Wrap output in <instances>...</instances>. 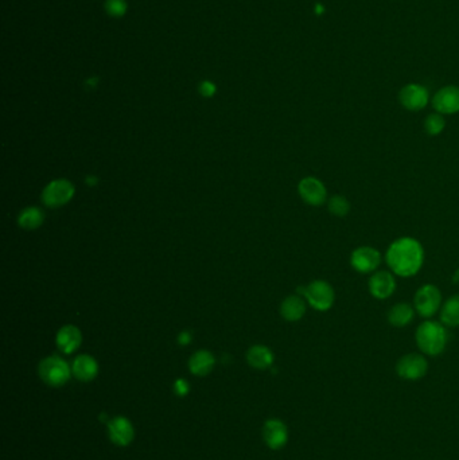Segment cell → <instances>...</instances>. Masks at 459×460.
Instances as JSON below:
<instances>
[{
	"mask_svg": "<svg viewBox=\"0 0 459 460\" xmlns=\"http://www.w3.org/2000/svg\"><path fill=\"white\" fill-rule=\"evenodd\" d=\"M72 373L77 380L82 383L93 381L99 374V363L93 356L81 354L74 359Z\"/></svg>",
	"mask_w": 459,
	"mask_h": 460,
	"instance_id": "cell-15",
	"label": "cell"
},
{
	"mask_svg": "<svg viewBox=\"0 0 459 460\" xmlns=\"http://www.w3.org/2000/svg\"><path fill=\"white\" fill-rule=\"evenodd\" d=\"M453 282H459V269H457V271L454 272V276H453Z\"/></svg>",
	"mask_w": 459,
	"mask_h": 460,
	"instance_id": "cell-29",
	"label": "cell"
},
{
	"mask_svg": "<svg viewBox=\"0 0 459 460\" xmlns=\"http://www.w3.org/2000/svg\"><path fill=\"white\" fill-rule=\"evenodd\" d=\"M38 373L46 385L61 387L72 377V368L61 356H50L39 363Z\"/></svg>",
	"mask_w": 459,
	"mask_h": 460,
	"instance_id": "cell-3",
	"label": "cell"
},
{
	"mask_svg": "<svg viewBox=\"0 0 459 460\" xmlns=\"http://www.w3.org/2000/svg\"><path fill=\"white\" fill-rule=\"evenodd\" d=\"M424 248L414 237L395 240L386 249L385 261L391 272L400 278H412L419 273L424 263Z\"/></svg>",
	"mask_w": 459,
	"mask_h": 460,
	"instance_id": "cell-1",
	"label": "cell"
},
{
	"mask_svg": "<svg viewBox=\"0 0 459 460\" xmlns=\"http://www.w3.org/2000/svg\"><path fill=\"white\" fill-rule=\"evenodd\" d=\"M442 294L441 290L434 284L422 285L414 297L415 311L422 318L431 319L442 307Z\"/></svg>",
	"mask_w": 459,
	"mask_h": 460,
	"instance_id": "cell-5",
	"label": "cell"
},
{
	"mask_svg": "<svg viewBox=\"0 0 459 460\" xmlns=\"http://www.w3.org/2000/svg\"><path fill=\"white\" fill-rule=\"evenodd\" d=\"M429 371V362L426 356L417 353H410L401 356L396 365V373L405 381L422 380Z\"/></svg>",
	"mask_w": 459,
	"mask_h": 460,
	"instance_id": "cell-6",
	"label": "cell"
},
{
	"mask_svg": "<svg viewBox=\"0 0 459 460\" xmlns=\"http://www.w3.org/2000/svg\"><path fill=\"white\" fill-rule=\"evenodd\" d=\"M216 365V359L210 352L200 350L195 354H192L189 361V369L194 375L205 377L210 371H213Z\"/></svg>",
	"mask_w": 459,
	"mask_h": 460,
	"instance_id": "cell-19",
	"label": "cell"
},
{
	"mask_svg": "<svg viewBox=\"0 0 459 460\" xmlns=\"http://www.w3.org/2000/svg\"><path fill=\"white\" fill-rule=\"evenodd\" d=\"M400 104L411 112H417L429 104V90L419 84H408L399 93Z\"/></svg>",
	"mask_w": 459,
	"mask_h": 460,
	"instance_id": "cell-12",
	"label": "cell"
},
{
	"mask_svg": "<svg viewBox=\"0 0 459 460\" xmlns=\"http://www.w3.org/2000/svg\"><path fill=\"white\" fill-rule=\"evenodd\" d=\"M174 392H176V394L179 396V397H185L190 392V385H189V383L186 380L179 378V380L176 381V384H174Z\"/></svg>",
	"mask_w": 459,
	"mask_h": 460,
	"instance_id": "cell-26",
	"label": "cell"
},
{
	"mask_svg": "<svg viewBox=\"0 0 459 460\" xmlns=\"http://www.w3.org/2000/svg\"><path fill=\"white\" fill-rule=\"evenodd\" d=\"M247 361L252 368L264 371V369L271 368V365L274 363V353L267 346L256 344L248 350Z\"/></svg>",
	"mask_w": 459,
	"mask_h": 460,
	"instance_id": "cell-20",
	"label": "cell"
},
{
	"mask_svg": "<svg viewBox=\"0 0 459 460\" xmlns=\"http://www.w3.org/2000/svg\"><path fill=\"white\" fill-rule=\"evenodd\" d=\"M56 342L62 353L72 354L80 347V344L82 342V337L77 327L69 325V326H63L59 330Z\"/></svg>",
	"mask_w": 459,
	"mask_h": 460,
	"instance_id": "cell-16",
	"label": "cell"
},
{
	"mask_svg": "<svg viewBox=\"0 0 459 460\" xmlns=\"http://www.w3.org/2000/svg\"><path fill=\"white\" fill-rule=\"evenodd\" d=\"M383 263V256L373 247H358L352 252L350 266L358 273H374Z\"/></svg>",
	"mask_w": 459,
	"mask_h": 460,
	"instance_id": "cell-7",
	"label": "cell"
},
{
	"mask_svg": "<svg viewBox=\"0 0 459 460\" xmlns=\"http://www.w3.org/2000/svg\"><path fill=\"white\" fill-rule=\"evenodd\" d=\"M44 223V213L38 208L25 209L19 216V226L26 230H34Z\"/></svg>",
	"mask_w": 459,
	"mask_h": 460,
	"instance_id": "cell-22",
	"label": "cell"
},
{
	"mask_svg": "<svg viewBox=\"0 0 459 460\" xmlns=\"http://www.w3.org/2000/svg\"><path fill=\"white\" fill-rule=\"evenodd\" d=\"M263 439L271 449L274 451L281 449L288 442L287 425L279 418L267 420L263 427Z\"/></svg>",
	"mask_w": 459,
	"mask_h": 460,
	"instance_id": "cell-14",
	"label": "cell"
},
{
	"mask_svg": "<svg viewBox=\"0 0 459 460\" xmlns=\"http://www.w3.org/2000/svg\"><path fill=\"white\" fill-rule=\"evenodd\" d=\"M446 128V120H444L443 115L435 112L429 115L426 120H424V131L429 135V136H438L442 134Z\"/></svg>",
	"mask_w": 459,
	"mask_h": 460,
	"instance_id": "cell-24",
	"label": "cell"
},
{
	"mask_svg": "<svg viewBox=\"0 0 459 460\" xmlns=\"http://www.w3.org/2000/svg\"><path fill=\"white\" fill-rule=\"evenodd\" d=\"M415 307L410 303H396L389 309L386 319L391 326L403 328L412 323L415 318Z\"/></svg>",
	"mask_w": 459,
	"mask_h": 460,
	"instance_id": "cell-17",
	"label": "cell"
},
{
	"mask_svg": "<svg viewBox=\"0 0 459 460\" xmlns=\"http://www.w3.org/2000/svg\"><path fill=\"white\" fill-rule=\"evenodd\" d=\"M281 316L288 322H298L306 313V303L298 295H291L283 300L281 306Z\"/></svg>",
	"mask_w": 459,
	"mask_h": 460,
	"instance_id": "cell-18",
	"label": "cell"
},
{
	"mask_svg": "<svg viewBox=\"0 0 459 460\" xmlns=\"http://www.w3.org/2000/svg\"><path fill=\"white\" fill-rule=\"evenodd\" d=\"M415 341L423 354L429 356H439L443 353L447 346L446 326L442 322L426 319L417 327Z\"/></svg>",
	"mask_w": 459,
	"mask_h": 460,
	"instance_id": "cell-2",
	"label": "cell"
},
{
	"mask_svg": "<svg viewBox=\"0 0 459 460\" xmlns=\"http://www.w3.org/2000/svg\"><path fill=\"white\" fill-rule=\"evenodd\" d=\"M300 198L310 206H321L327 201V190L324 182L315 177H306L299 182Z\"/></svg>",
	"mask_w": 459,
	"mask_h": 460,
	"instance_id": "cell-11",
	"label": "cell"
},
{
	"mask_svg": "<svg viewBox=\"0 0 459 460\" xmlns=\"http://www.w3.org/2000/svg\"><path fill=\"white\" fill-rule=\"evenodd\" d=\"M350 202L348 201L346 197L336 194L327 199V209L334 217H346L350 213Z\"/></svg>",
	"mask_w": 459,
	"mask_h": 460,
	"instance_id": "cell-23",
	"label": "cell"
},
{
	"mask_svg": "<svg viewBox=\"0 0 459 460\" xmlns=\"http://www.w3.org/2000/svg\"><path fill=\"white\" fill-rule=\"evenodd\" d=\"M105 10L109 15L123 16L127 11V1L126 0H106Z\"/></svg>",
	"mask_w": 459,
	"mask_h": 460,
	"instance_id": "cell-25",
	"label": "cell"
},
{
	"mask_svg": "<svg viewBox=\"0 0 459 460\" xmlns=\"http://www.w3.org/2000/svg\"><path fill=\"white\" fill-rule=\"evenodd\" d=\"M441 322L446 327L459 326V295L448 297L441 307Z\"/></svg>",
	"mask_w": 459,
	"mask_h": 460,
	"instance_id": "cell-21",
	"label": "cell"
},
{
	"mask_svg": "<svg viewBox=\"0 0 459 460\" xmlns=\"http://www.w3.org/2000/svg\"><path fill=\"white\" fill-rule=\"evenodd\" d=\"M190 341H192V338H190V334L189 332H182L179 335V343L180 344H188Z\"/></svg>",
	"mask_w": 459,
	"mask_h": 460,
	"instance_id": "cell-28",
	"label": "cell"
},
{
	"mask_svg": "<svg viewBox=\"0 0 459 460\" xmlns=\"http://www.w3.org/2000/svg\"><path fill=\"white\" fill-rule=\"evenodd\" d=\"M74 195L73 185L69 180L59 179L50 182L44 187L42 201L49 208H59L68 204Z\"/></svg>",
	"mask_w": 459,
	"mask_h": 460,
	"instance_id": "cell-8",
	"label": "cell"
},
{
	"mask_svg": "<svg viewBox=\"0 0 459 460\" xmlns=\"http://www.w3.org/2000/svg\"><path fill=\"white\" fill-rule=\"evenodd\" d=\"M200 90H201V93L204 94V96H207V97H210V96H213L214 94V92H216V87L212 84V82H202L201 84V88H200Z\"/></svg>",
	"mask_w": 459,
	"mask_h": 460,
	"instance_id": "cell-27",
	"label": "cell"
},
{
	"mask_svg": "<svg viewBox=\"0 0 459 460\" xmlns=\"http://www.w3.org/2000/svg\"><path fill=\"white\" fill-rule=\"evenodd\" d=\"M302 295L314 310L319 312L329 311L336 302V292L330 282L325 280H314L307 287L299 288Z\"/></svg>",
	"mask_w": 459,
	"mask_h": 460,
	"instance_id": "cell-4",
	"label": "cell"
},
{
	"mask_svg": "<svg viewBox=\"0 0 459 460\" xmlns=\"http://www.w3.org/2000/svg\"><path fill=\"white\" fill-rule=\"evenodd\" d=\"M369 294L377 300H386L396 291V279L391 271H376L368 282Z\"/></svg>",
	"mask_w": 459,
	"mask_h": 460,
	"instance_id": "cell-10",
	"label": "cell"
},
{
	"mask_svg": "<svg viewBox=\"0 0 459 460\" xmlns=\"http://www.w3.org/2000/svg\"><path fill=\"white\" fill-rule=\"evenodd\" d=\"M106 433L109 440L118 447H127L133 443L135 428L130 418L124 416H116L106 424Z\"/></svg>",
	"mask_w": 459,
	"mask_h": 460,
	"instance_id": "cell-9",
	"label": "cell"
},
{
	"mask_svg": "<svg viewBox=\"0 0 459 460\" xmlns=\"http://www.w3.org/2000/svg\"><path fill=\"white\" fill-rule=\"evenodd\" d=\"M432 106L441 115H455L459 112V88L454 85L444 87L432 97Z\"/></svg>",
	"mask_w": 459,
	"mask_h": 460,
	"instance_id": "cell-13",
	"label": "cell"
}]
</instances>
